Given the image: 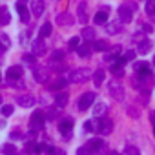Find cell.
<instances>
[{"instance_id":"1","label":"cell","mask_w":155,"mask_h":155,"mask_svg":"<svg viewBox=\"0 0 155 155\" xmlns=\"http://www.w3.org/2000/svg\"><path fill=\"white\" fill-rule=\"evenodd\" d=\"M90 75H91L90 68H75V69L69 73L68 81H69V82H75V84H79V82H86V81L90 79Z\"/></svg>"},{"instance_id":"2","label":"cell","mask_w":155,"mask_h":155,"mask_svg":"<svg viewBox=\"0 0 155 155\" xmlns=\"http://www.w3.org/2000/svg\"><path fill=\"white\" fill-rule=\"evenodd\" d=\"M135 11H137V4H135V2H130V4H126V6H120V8H119V20H120L122 24L131 22Z\"/></svg>"},{"instance_id":"3","label":"cell","mask_w":155,"mask_h":155,"mask_svg":"<svg viewBox=\"0 0 155 155\" xmlns=\"http://www.w3.org/2000/svg\"><path fill=\"white\" fill-rule=\"evenodd\" d=\"M108 91H110L111 99H115L117 102L124 101V86H122V84H120L117 79L110 81V84H108Z\"/></svg>"},{"instance_id":"4","label":"cell","mask_w":155,"mask_h":155,"mask_svg":"<svg viewBox=\"0 0 155 155\" xmlns=\"http://www.w3.org/2000/svg\"><path fill=\"white\" fill-rule=\"evenodd\" d=\"M22 66H9L8 71H6V79L11 86H17V82L22 79Z\"/></svg>"},{"instance_id":"5","label":"cell","mask_w":155,"mask_h":155,"mask_svg":"<svg viewBox=\"0 0 155 155\" xmlns=\"http://www.w3.org/2000/svg\"><path fill=\"white\" fill-rule=\"evenodd\" d=\"M95 101H97L95 91H86L84 95H81V99H79V102H77V106H79L81 111H86V110H90V106H93Z\"/></svg>"},{"instance_id":"6","label":"cell","mask_w":155,"mask_h":155,"mask_svg":"<svg viewBox=\"0 0 155 155\" xmlns=\"http://www.w3.org/2000/svg\"><path fill=\"white\" fill-rule=\"evenodd\" d=\"M44 122H46L44 113H42V111H35V113L31 115V119H29V128H31L35 133H38V131L44 128Z\"/></svg>"},{"instance_id":"7","label":"cell","mask_w":155,"mask_h":155,"mask_svg":"<svg viewBox=\"0 0 155 155\" xmlns=\"http://www.w3.org/2000/svg\"><path fill=\"white\" fill-rule=\"evenodd\" d=\"M133 71H135L137 77H140V79H150L151 77V68H150L148 62H135Z\"/></svg>"},{"instance_id":"8","label":"cell","mask_w":155,"mask_h":155,"mask_svg":"<svg viewBox=\"0 0 155 155\" xmlns=\"http://www.w3.org/2000/svg\"><path fill=\"white\" fill-rule=\"evenodd\" d=\"M33 77H35V81H37V82L46 84V82L49 81V69H48L46 66H38V68H35Z\"/></svg>"},{"instance_id":"9","label":"cell","mask_w":155,"mask_h":155,"mask_svg":"<svg viewBox=\"0 0 155 155\" xmlns=\"http://www.w3.org/2000/svg\"><path fill=\"white\" fill-rule=\"evenodd\" d=\"M97 131L99 133H102V135H110L111 131H113V122L108 119V117H101L99 119V126H97Z\"/></svg>"},{"instance_id":"10","label":"cell","mask_w":155,"mask_h":155,"mask_svg":"<svg viewBox=\"0 0 155 155\" xmlns=\"http://www.w3.org/2000/svg\"><path fill=\"white\" fill-rule=\"evenodd\" d=\"M31 51L35 57H42L46 55V44H44V38H37L31 42Z\"/></svg>"},{"instance_id":"11","label":"cell","mask_w":155,"mask_h":155,"mask_svg":"<svg viewBox=\"0 0 155 155\" xmlns=\"http://www.w3.org/2000/svg\"><path fill=\"white\" fill-rule=\"evenodd\" d=\"M86 146L90 148L91 155H99V153L104 150V146H106V144H104V140H102V139H91V140H90Z\"/></svg>"},{"instance_id":"12","label":"cell","mask_w":155,"mask_h":155,"mask_svg":"<svg viewBox=\"0 0 155 155\" xmlns=\"http://www.w3.org/2000/svg\"><path fill=\"white\" fill-rule=\"evenodd\" d=\"M71 130H73V120H71V119H64V120H60V124H58V131H60L66 139H69Z\"/></svg>"},{"instance_id":"13","label":"cell","mask_w":155,"mask_h":155,"mask_svg":"<svg viewBox=\"0 0 155 155\" xmlns=\"http://www.w3.org/2000/svg\"><path fill=\"white\" fill-rule=\"evenodd\" d=\"M57 24H60V26H71V24H75V15H71V13H60V15H57Z\"/></svg>"},{"instance_id":"14","label":"cell","mask_w":155,"mask_h":155,"mask_svg":"<svg viewBox=\"0 0 155 155\" xmlns=\"http://www.w3.org/2000/svg\"><path fill=\"white\" fill-rule=\"evenodd\" d=\"M17 104L20 108H31L35 104V97L33 95H20V97H17Z\"/></svg>"},{"instance_id":"15","label":"cell","mask_w":155,"mask_h":155,"mask_svg":"<svg viewBox=\"0 0 155 155\" xmlns=\"http://www.w3.org/2000/svg\"><path fill=\"white\" fill-rule=\"evenodd\" d=\"M75 51L79 53V57H82V58H88V57L93 53V48H91V44H90V42H86V44H79V48H77Z\"/></svg>"},{"instance_id":"16","label":"cell","mask_w":155,"mask_h":155,"mask_svg":"<svg viewBox=\"0 0 155 155\" xmlns=\"http://www.w3.org/2000/svg\"><path fill=\"white\" fill-rule=\"evenodd\" d=\"M31 13L35 17H42V13H44V0H31Z\"/></svg>"},{"instance_id":"17","label":"cell","mask_w":155,"mask_h":155,"mask_svg":"<svg viewBox=\"0 0 155 155\" xmlns=\"http://www.w3.org/2000/svg\"><path fill=\"white\" fill-rule=\"evenodd\" d=\"M86 8H88V4H86V2H81V4H79V9H77V15H79V17H77V20H79L81 24H86V22H88Z\"/></svg>"},{"instance_id":"18","label":"cell","mask_w":155,"mask_h":155,"mask_svg":"<svg viewBox=\"0 0 155 155\" xmlns=\"http://www.w3.org/2000/svg\"><path fill=\"white\" fill-rule=\"evenodd\" d=\"M93 22L97 24V26H104L106 22H108V8H104V9H101L97 15H95V18H93Z\"/></svg>"},{"instance_id":"19","label":"cell","mask_w":155,"mask_h":155,"mask_svg":"<svg viewBox=\"0 0 155 155\" xmlns=\"http://www.w3.org/2000/svg\"><path fill=\"white\" fill-rule=\"evenodd\" d=\"M122 29V22H119V20H115V22H106V31H108V35H117L119 31Z\"/></svg>"},{"instance_id":"20","label":"cell","mask_w":155,"mask_h":155,"mask_svg":"<svg viewBox=\"0 0 155 155\" xmlns=\"http://www.w3.org/2000/svg\"><path fill=\"white\" fill-rule=\"evenodd\" d=\"M68 101H69L68 91H60V93L55 97V106H57V108H64V106L68 104Z\"/></svg>"},{"instance_id":"21","label":"cell","mask_w":155,"mask_h":155,"mask_svg":"<svg viewBox=\"0 0 155 155\" xmlns=\"http://www.w3.org/2000/svg\"><path fill=\"white\" fill-rule=\"evenodd\" d=\"M106 110H108V106H106L104 102H93V117L101 119V117L106 113Z\"/></svg>"},{"instance_id":"22","label":"cell","mask_w":155,"mask_h":155,"mask_svg":"<svg viewBox=\"0 0 155 155\" xmlns=\"http://www.w3.org/2000/svg\"><path fill=\"white\" fill-rule=\"evenodd\" d=\"M17 11H18V15H20V20L26 24V22H29V11L26 9V6L22 4V2H18L17 4Z\"/></svg>"},{"instance_id":"23","label":"cell","mask_w":155,"mask_h":155,"mask_svg":"<svg viewBox=\"0 0 155 155\" xmlns=\"http://www.w3.org/2000/svg\"><path fill=\"white\" fill-rule=\"evenodd\" d=\"M104 69H97L95 73H93V84H95V88H101L102 86V82H104Z\"/></svg>"},{"instance_id":"24","label":"cell","mask_w":155,"mask_h":155,"mask_svg":"<svg viewBox=\"0 0 155 155\" xmlns=\"http://www.w3.org/2000/svg\"><path fill=\"white\" fill-rule=\"evenodd\" d=\"M0 153L2 155H17L18 151H17V146H13V144H2L0 146Z\"/></svg>"},{"instance_id":"25","label":"cell","mask_w":155,"mask_h":155,"mask_svg":"<svg viewBox=\"0 0 155 155\" xmlns=\"http://www.w3.org/2000/svg\"><path fill=\"white\" fill-rule=\"evenodd\" d=\"M91 48H93V51H108L110 49V42H106V40H95L91 44Z\"/></svg>"},{"instance_id":"26","label":"cell","mask_w":155,"mask_h":155,"mask_svg":"<svg viewBox=\"0 0 155 155\" xmlns=\"http://www.w3.org/2000/svg\"><path fill=\"white\" fill-rule=\"evenodd\" d=\"M69 81L68 79H64V77H58V79H55L51 84H49V90H58V88H66V84H68Z\"/></svg>"},{"instance_id":"27","label":"cell","mask_w":155,"mask_h":155,"mask_svg":"<svg viewBox=\"0 0 155 155\" xmlns=\"http://www.w3.org/2000/svg\"><path fill=\"white\" fill-rule=\"evenodd\" d=\"M62 58H64V51H60V49H55V51L51 53V60H49V64H51V66H55V64L62 62Z\"/></svg>"},{"instance_id":"28","label":"cell","mask_w":155,"mask_h":155,"mask_svg":"<svg viewBox=\"0 0 155 155\" xmlns=\"http://www.w3.org/2000/svg\"><path fill=\"white\" fill-rule=\"evenodd\" d=\"M51 29H53V26H51L49 22L42 24V28H40V31H38V37H40V38H46V37H49V35H51Z\"/></svg>"},{"instance_id":"29","label":"cell","mask_w":155,"mask_h":155,"mask_svg":"<svg viewBox=\"0 0 155 155\" xmlns=\"http://www.w3.org/2000/svg\"><path fill=\"white\" fill-rule=\"evenodd\" d=\"M151 48H153V44H151L150 40H142V42L139 44V49H137V51H139L140 55H146V53H148Z\"/></svg>"},{"instance_id":"30","label":"cell","mask_w":155,"mask_h":155,"mask_svg":"<svg viewBox=\"0 0 155 155\" xmlns=\"http://www.w3.org/2000/svg\"><path fill=\"white\" fill-rule=\"evenodd\" d=\"M58 110H60V108H57V106H55V108H48L46 113H44V117H46L48 120H55V119L58 117Z\"/></svg>"},{"instance_id":"31","label":"cell","mask_w":155,"mask_h":155,"mask_svg":"<svg viewBox=\"0 0 155 155\" xmlns=\"http://www.w3.org/2000/svg\"><path fill=\"white\" fill-rule=\"evenodd\" d=\"M11 22V17H9V11L6 9V8H2L0 9V24H4V26H8Z\"/></svg>"},{"instance_id":"32","label":"cell","mask_w":155,"mask_h":155,"mask_svg":"<svg viewBox=\"0 0 155 155\" xmlns=\"http://www.w3.org/2000/svg\"><path fill=\"white\" fill-rule=\"evenodd\" d=\"M119 53H120V46H113V48L110 49V53L106 55V60H108V62H111L113 58H117V55H119Z\"/></svg>"},{"instance_id":"33","label":"cell","mask_w":155,"mask_h":155,"mask_svg":"<svg viewBox=\"0 0 155 155\" xmlns=\"http://www.w3.org/2000/svg\"><path fill=\"white\" fill-rule=\"evenodd\" d=\"M82 37H84L88 42L93 40V38H95V29H93V28H84V29H82Z\"/></svg>"},{"instance_id":"34","label":"cell","mask_w":155,"mask_h":155,"mask_svg":"<svg viewBox=\"0 0 155 155\" xmlns=\"http://www.w3.org/2000/svg\"><path fill=\"white\" fill-rule=\"evenodd\" d=\"M9 37L6 35V33H0V49H8L9 48Z\"/></svg>"},{"instance_id":"35","label":"cell","mask_w":155,"mask_h":155,"mask_svg":"<svg viewBox=\"0 0 155 155\" xmlns=\"http://www.w3.org/2000/svg\"><path fill=\"white\" fill-rule=\"evenodd\" d=\"M22 58H24V64H28V66H35V60H37V58H35L33 53H26Z\"/></svg>"},{"instance_id":"36","label":"cell","mask_w":155,"mask_h":155,"mask_svg":"<svg viewBox=\"0 0 155 155\" xmlns=\"http://www.w3.org/2000/svg\"><path fill=\"white\" fill-rule=\"evenodd\" d=\"M111 73H113L115 77H122V75H124V69H122V66L113 64V66H111Z\"/></svg>"},{"instance_id":"37","label":"cell","mask_w":155,"mask_h":155,"mask_svg":"<svg viewBox=\"0 0 155 155\" xmlns=\"http://www.w3.org/2000/svg\"><path fill=\"white\" fill-rule=\"evenodd\" d=\"M146 13L148 15L155 13V0H146Z\"/></svg>"},{"instance_id":"38","label":"cell","mask_w":155,"mask_h":155,"mask_svg":"<svg viewBox=\"0 0 155 155\" xmlns=\"http://www.w3.org/2000/svg\"><path fill=\"white\" fill-rule=\"evenodd\" d=\"M0 111H2V117H9V115L13 113V106H11V104H4Z\"/></svg>"},{"instance_id":"39","label":"cell","mask_w":155,"mask_h":155,"mask_svg":"<svg viewBox=\"0 0 155 155\" xmlns=\"http://www.w3.org/2000/svg\"><path fill=\"white\" fill-rule=\"evenodd\" d=\"M124 155H140V151H139V148H137V146H126Z\"/></svg>"},{"instance_id":"40","label":"cell","mask_w":155,"mask_h":155,"mask_svg":"<svg viewBox=\"0 0 155 155\" xmlns=\"http://www.w3.org/2000/svg\"><path fill=\"white\" fill-rule=\"evenodd\" d=\"M79 44H81V38L79 37L69 38V49H77V48H79Z\"/></svg>"},{"instance_id":"41","label":"cell","mask_w":155,"mask_h":155,"mask_svg":"<svg viewBox=\"0 0 155 155\" xmlns=\"http://www.w3.org/2000/svg\"><path fill=\"white\" fill-rule=\"evenodd\" d=\"M77 155H91V151H90L88 146H81L79 150H77Z\"/></svg>"},{"instance_id":"42","label":"cell","mask_w":155,"mask_h":155,"mask_svg":"<svg viewBox=\"0 0 155 155\" xmlns=\"http://www.w3.org/2000/svg\"><path fill=\"white\" fill-rule=\"evenodd\" d=\"M48 155H66V151L60 150V148H51V150L48 151Z\"/></svg>"},{"instance_id":"43","label":"cell","mask_w":155,"mask_h":155,"mask_svg":"<svg viewBox=\"0 0 155 155\" xmlns=\"http://www.w3.org/2000/svg\"><path fill=\"white\" fill-rule=\"evenodd\" d=\"M135 55H137V53H135L133 49L126 51V53H124V58H126V62H128V60H133V58H135Z\"/></svg>"},{"instance_id":"44","label":"cell","mask_w":155,"mask_h":155,"mask_svg":"<svg viewBox=\"0 0 155 155\" xmlns=\"http://www.w3.org/2000/svg\"><path fill=\"white\" fill-rule=\"evenodd\" d=\"M11 139H22V131L18 130V128H15L13 131H11V135H9Z\"/></svg>"},{"instance_id":"45","label":"cell","mask_w":155,"mask_h":155,"mask_svg":"<svg viewBox=\"0 0 155 155\" xmlns=\"http://www.w3.org/2000/svg\"><path fill=\"white\" fill-rule=\"evenodd\" d=\"M128 113H130L133 119H139V110H137V108H128Z\"/></svg>"},{"instance_id":"46","label":"cell","mask_w":155,"mask_h":155,"mask_svg":"<svg viewBox=\"0 0 155 155\" xmlns=\"http://www.w3.org/2000/svg\"><path fill=\"white\" fill-rule=\"evenodd\" d=\"M82 128H84V131H93V124H91L90 120H88V122H84V126H82Z\"/></svg>"},{"instance_id":"47","label":"cell","mask_w":155,"mask_h":155,"mask_svg":"<svg viewBox=\"0 0 155 155\" xmlns=\"http://www.w3.org/2000/svg\"><path fill=\"white\" fill-rule=\"evenodd\" d=\"M150 119H151V122H153V126H155V111L150 113Z\"/></svg>"},{"instance_id":"48","label":"cell","mask_w":155,"mask_h":155,"mask_svg":"<svg viewBox=\"0 0 155 155\" xmlns=\"http://www.w3.org/2000/svg\"><path fill=\"white\" fill-rule=\"evenodd\" d=\"M108 155H120L119 151H115V150H111V151H108Z\"/></svg>"},{"instance_id":"49","label":"cell","mask_w":155,"mask_h":155,"mask_svg":"<svg viewBox=\"0 0 155 155\" xmlns=\"http://www.w3.org/2000/svg\"><path fill=\"white\" fill-rule=\"evenodd\" d=\"M0 104H2V95H0Z\"/></svg>"},{"instance_id":"50","label":"cell","mask_w":155,"mask_h":155,"mask_svg":"<svg viewBox=\"0 0 155 155\" xmlns=\"http://www.w3.org/2000/svg\"><path fill=\"white\" fill-rule=\"evenodd\" d=\"M153 66H155V57H153Z\"/></svg>"}]
</instances>
